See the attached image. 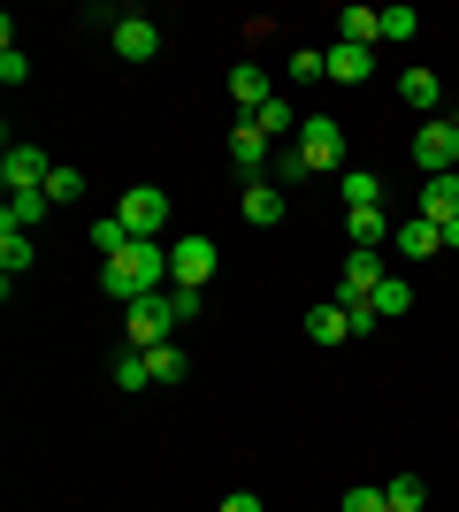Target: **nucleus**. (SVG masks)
I'll return each mask as SVG.
<instances>
[{"instance_id":"nucleus-1","label":"nucleus","mask_w":459,"mask_h":512,"mask_svg":"<svg viewBox=\"0 0 459 512\" xmlns=\"http://www.w3.org/2000/svg\"><path fill=\"white\" fill-rule=\"evenodd\" d=\"M161 276H169V245H161V237H138V245H123V253L100 268V291L123 299V306H138V299L161 291Z\"/></svg>"},{"instance_id":"nucleus-2","label":"nucleus","mask_w":459,"mask_h":512,"mask_svg":"<svg viewBox=\"0 0 459 512\" xmlns=\"http://www.w3.org/2000/svg\"><path fill=\"white\" fill-rule=\"evenodd\" d=\"M299 161H306V176H345L352 169L337 115H306V123H299Z\"/></svg>"},{"instance_id":"nucleus-3","label":"nucleus","mask_w":459,"mask_h":512,"mask_svg":"<svg viewBox=\"0 0 459 512\" xmlns=\"http://www.w3.org/2000/svg\"><path fill=\"white\" fill-rule=\"evenodd\" d=\"M215 237H207V230H192V237H176V245H169V283H176V291H207V276H215Z\"/></svg>"},{"instance_id":"nucleus-4","label":"nucleus","mask_w":459,"mask_h":512,"mask_svg":"<svg viewBox=\"0 0 459 512\" xmlns=\"http://www.w3.org/2000/svg\"><path fill=\"white\" fill-rule=\"evenodd\" d=\"M123 329H131V352H153V344H169V329H184V321H176V291H153V299H138Z\"/></svg>"},{"instance_id":"nucleus-5","label":"nucleus","mask_w":459,"mask_h":512,"mask_svg":"<svg viewBox=\"0 0 459 512\" xmlns=\"http://www.w3.org/2000/svg\"><path fill=\"white\" fill-rule=\"evenodd\" d=\"M414 161H421V176H452L459 169V123L452 115H437V123L414 130Z\"/></svg>"},{"instance_id":"nucleus-6","label":"nucleus","mask_w":459,"mask_h":512,"mask_svg":"<svg viewBox=\"0 0 459 512\" xmlns=\"http://www.w3.org/2000/svg\"><path fill=\"white\" fill-rule=\"evenodd\" d=\"M115 214H123V230H131V237H161V230H169V192H161V184H131Z\"/></svg>"},{"instance_id":"nucleus-7","label":"nucleus","mask_w":459,"mask_h":512,"mask_svg":"<svg viewBox=\"0 0 459 512\" xmlns=\"http://www.w3.org/2000/svg\"><path fill=\"white\" fill-rule=\"evenodd\" d=\"M230 161L245 169V184H261V169H276V138H268L253 115H238V130H230Z\"/></svg>"},{"instance_id":"nucleus-8","label":"nucleus","mask_w":459,"mask_h":512,"mask_svg":"<svg viewBox=\"0 0 459 512\" xmlns=\"http://www.w3.org/2000/svg\"><path fill=\"white\" fill-rule=\"evenodd\" d=\"M46 176H54V161H46L39 146H8L0 153V184H8V192H46Z\"/></svg>"},{"instance_id":"nucleus-9","label":"nucleus","mask_w":459,"mask_h":512,"mask_svg":"<svg viewBox=\"0 0 459 512\" xmlns=\"http://www.w3.org/2000/svg\"><path fill=\"white\" fill-rule=\"evenodd\" d=\"M108 39H115L123 62H153V54H161V23H153V16H115Z\"/></svg>"},{"instance_id":"nucleus-10","label":"nucleus","mask_w":459,"mask_h":512,"mask_svg":"<svg viewBox=\"0 0 459 512\" xmlns=\"http://www.w3.org/2000/svg\"><path fill=\"white\" fill-rule=\"evenodd\" d=\"M398 100L414 107L421 123H437V115H444V77H437V69H406V77H398Z\"/></svg>"},{"instance_id":"nucleus-11","label":"nucleus","mask_w":459,"mask_h":512,"mask_svg":"<svg viewBox=\"0 0 459 512\" xmlns=\"http://www.w3.org/2000/svg\"><path fill=\"white\" fill-rule=\"evenodd\" d=\"M375 283H383V253H352V260H345V276H337V306L375 299Z\"/></svg>"},{"instance_id":"nucleus-12","label":"nucleus","mask_w":459,"mask_h":512,"mask_svg":"<svg viewBox=\"0 0 459 512\" xmlns=\"http://www.w3.org/2000/svg\"><path fill=\"white\" fill-rule=\"evenodd\" d=\"M322 62H329V77H337V85H368V77H375V46H337V39H329Z\"/></svg>"},{"instance_id":"nucleus-13","label":"nucleus","mask_w":459,"mask_h":512,"mask_svg":"<svg viewBox=\"0 0 459 512\" xmlns=\"http://www.w3.org/2000/svg\"><path fill=\"white\" fill-rule=\"evenodd\" d=\"M238 214H245V222H253V230H276V222H284V214H291V199L276 192V184H245Z\"/></svg>"},{"instance_id":"nucleus-14","label":"nucleus","mask_w":459,"mask_h":512,"mask_svg":"<svg viewBox=\"0 0 459 512\" xmlns=\"http://www.w3.org/2000/svg\"><path fill=\"white\" fill-rule=\"evenodd\" d=\"M391 245H398L406 260H437V253H444V230H437V222H421V214H406V222L391 230Z\"/></svg>"},{"instance_id":"nucleus-15","label":"nucleus","mask_w":459,"mask_h":512,"mask_svg":"<svg viewBox=\"0 0 459 512\" xmlns=\"http://www.w3.org/2000/svg\"><path fill=\"white\" fill-rule=\"evenodd\" d=\"M414 214L444 230V222L459 214V169H452V176H429V184H421V207H414Z\"/></svg>"},{"instance_id":"nucleus-16","label":"nucleus","mask_w":459,"mask_h":512,"mask_svg":"<svg viewBox=\"0 0 459 512\" xmlns=\"http://www.w3.org/2000/svg\"><path fill=\"white\" fill-rule=\"evenodd\" d=\"M337 46H383V8H337Z\"/></svg>"},{"instance_id":"nucleus-17","label":"nucleus","mask_w":459,"mask_h":512,"mask_svg":"<svg viewBox=\"0 0 459 512\" xmlns=\"http://www.w3.org/2000/svg\"><path fill=\"white\" fill-rule=\"evenodd\" d=\"M230 100H238L245 115H261V107L276 100V85H268V77H261L253 62H238V69H230Z\"/></svg>"},{"instance_id":"nucleus-18","label":"nucleus","mask_w":459,"mask_h":512,"mask_svg":"<svg viewBox=\"0 0 459 512\" xmlns=\"http://www.w3.org/2000/svg\"><path fill=\"white\" fill-rule=\"evenodd\" d=\"M345 230H352V253H383L391 222H383V207H352V214H345Z\"/></svg>"},{"instance_id":"nucleus-19","label":"nucleus","mask_w":459,"mask_h":512,"mask_svg":"<svg viewBox=\"0 0 459 512\" xmlns=\"http://www.w3.org/2000/svg\"><path fill=\"white\" fill-rule=\"evenodd\" d=\"M306 337H314V344H352V314H345L337 299L314 306V314H306Z\"/></svg>"},{"instance_id":"nucleus-20","label":"nucleus","mask_w":459,"mask_h":512,"mask_svg":"<svg viewBox=\"0 0 459 512\" xmlns=\"http://www.w3.org/2000/svg\"><path fill=\"white\" fill-rule=\"evenodd\" d=\"M39 214H54V199H46V192H8V207H0V230H31Z\"/></svg>"},{"instance_id":"nucleus-21","label":"nucleus","mask_w":459,"mask_h":512,"mask_svg":"<svg viewBox=\"0 0 459 512\" xmlns=\"http://www.w3.org/2000/svg\"><path fill=\"white\" fill-rule=\"evenodd\" d=\"M337 192H345V214L375 207V199H383V176H375V169H345V176H337Z\"/></svg>"},{"instance_id":"nucleus-22","label":"nucleus","mask_w":459,"mask_h":512,"mask_svg":"<svg viewBox=\"0 0 459 512\" xmlns=\"http://www.w3.org/2000/svg\"><path fill=\"white\" fill-rule=\"evenodd\" d=\"M0 268H8V276H0V283L16 291V276H23V268H31V230H0Z\"/></svg>"},{"instance_id":"nucleus-23","label":"nucleus","mask_w":459,"mask_h":512,"mask_svg":"<svg viewBox=\"0 0 459 512\" xmlns=\"http://www.w3.org/2000/svg\"><path fill=\"white\" fill-rule=\"evenodd\" d=\"M253 123H261V130H268V138H299V123H306V115H299V107H291V100H284V92H276V100H268V107H261V115H253Z\"/></svg>"},{"instance_id":"nucleus-24","label":"nucleus","mask_w":459,"mask_h":512,"mask_svg":"<svg viewBox=\"0 0 459 512\" xmlns=\"http://www.w3.org/2000/svg\"><path fill=\"white\" fill-rule=\"evenodd\" d=\"M123 245H138V237L123 230V214H100V222H92V253H100V260H115Z\"/></svg>"},{"instance_id":"nucleus-25","label":"nucleus","mask_w":459,"mask_h":512,"mask_svg":"<svg viewBox=\"0 0 459 512\" xmlns=\"http://www.w3.org/2000/svg\"><path fill=\"white\" fill-rule=\"evenodd\" d=\"M146 375H153V390L184 383V352H176V344H153V352H146Z\"/></svg>"},{"instance_id":"nucleus-26","label":"nucleus","mask_w":459,"mask_h":512,"mask_svg":"<svg viewBox=\"0 0 459 512\" xmlns=\"http://www.w3.org/2000/svg\"><path fill=\"white\" fill-rule=\"evenodd\" d=\"M406 306H414V283H398V276H383V283H375V314H383V321H398Z\"/></svg>"},{"instance_id":"nucleus-27","label":"nucleus","mask_w":459,"mask_h":512,"mask_svg":"<svg viewBox=\"0 0 459 512\" xmlns=\"http://www.w3.org/2000/svg\"><path fill=\"white\" fill-rule=\"evenodd\" d=\"M383 497H391V512H421V505H429V482H421V474H398Z\"/></svg>"},{"instance_id":"nucleus-28","label":"nucleus","mask_w":459,"mask_h":512,"mask_svg":"<svg viewBox=\"0 0 459 512\" xmlns=\"http://www.w3.org/2000/svg\"><path fill=\"white\" fill-rule=\"evenodd\" d=\"M46 199H54V207L85 199V169H62V161H54V176H46Z\"/></svg>"},{"instance_id":"nucleus-29","label":"nucleus","mask_w":459,"mask_h":512,"mask_svg":"<svg viewBox=\"0 0 459 512\" xmlns=\"http://www.w3.org/2000/svg\"><path fill=\"white\" fill-rule=\"evenodd\" d=\"M414 31H421V16H414V8H383V46H406Z\"/></svg>"},{"instance_id":"nucleus-30","label":"nucleus","mask_w":459,"mask_h":512,"mask_svg":"<svg viewBox=\"0 0 459 512\" xmlns=\"http://www.w3.org/2000/svg\"><path fill=\"white\" fill-rule=\"evenodd\" d=\"M115 383H123V390H153V375H146V352H123V360H115Z\"/></svg>"},{"instance_id":"nucleus-31","label":"nucleus","mask_w":459,"mask_h":512,"mask_svg":"<svg viewBox=\"0 0 459 512\" xmlns=\"http://www.w3.org/2000/svg\"><path fill=\"white\" fill-rule=\"evenodd\" d=\"M291 77H299V85H314V77H329L322 46H299V54H291Z\"/></svg>"},{"instance_id":"nucleus-32","label":"nucleus","mask_w":459,"mask_h":512,"mask_svg":"<svg viewBox=\"0 0 459 512\" xmlns=\"http://www.w3.org/2000/svg\"><path fill=\"white\" fill-rule=\"evenodd\" d=\"M337 512H391V497H383V490H345Z\"/></svg>"},{"instance_id":"nucleus-33","label":"nucleus","mask_w":459,"mask_h":512,"mask_svg":"<svg viewBox=\"0 0 459 512\" xmlns=\"http://www.w3.org/2000/svg\"><path fill=\"white\" fill-rule=\"evenodd\" d=\"M352 314V337H375V329H383V314H375V299H360V306H345Z\"/></svg>"},{"instance_id":"nucleus-34","label":"nucleus","mask_w":459,"mask_h":512,"mask_svg":"<svg viewBox=\"0 0 459 512\" xmlns=\"http://www.w3.org/2000/svg\"><path fill=\"white\" fill-rule=\"evenodd\" d=\"M23 77H31V62H23L16 46H0V85H23Z\"/></svg>"},{"instance_id":"nucleus-35","label":"nucleus","mask_w":459,"mask_h":512,"mask_svg":"<svg viewBox=\"0 0 459 512\" xmlns=\"http://www.w3.org/2000/svg\"><path fill=\"white\" fill-rule=\"evenodd\" d=\"M276 176H284V184H291V176H306V161H299V146H276Z\"/></svg>"},{"instance_id":"nucleus-36","label":"nucleus","mask_w":459,"mask_h":512,"mask_svg":"<svg viewBox=\"0 0 459 512\" xmlns=\"http://www.w3.org/2000/svg\"><path fill=\"white\" fill-rule=\"evenodd\" d=\"M215 512H261V497H253V490H230V497H222Z\"/></svg>"},{"instance_id":"nucleus-37","label":"nucleus","mask_w":459,"mask_h":512,"mask_svg":"<svg viewBox=\"0 0 459 512\" xmlns=\"http://www.w3.org/2000/svg\"><path fill=\"white\" fill-rule=\"evenodd\" d=\"M444 245H452V253H459V214H452V222H444Z\"/></svg>"},{"instance_id":"nucleus-38","label":"nucleus","mask_w":459,"mask_h":512,"mask_svg":"<svg viewBox=\"0 0 459 512\" xmlns=\"http://www.w3.org/2000/svg\"><path fill=\"white\" fill-rule=\"evenodd\" d=\"M452 123H459V107H452Z\"/></svg>"}]
</instances>
